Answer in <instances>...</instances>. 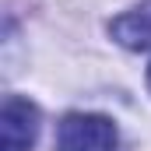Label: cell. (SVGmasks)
Masks as SVG:
<instances>
[{
	"mask_svg": "<svg viewBox=\"0 0 151 151\" xmlns=\"http://www.w3.org/2000/svg\"><path fill=\"white\" fill-rule=\"evenodd\" d=\"M56 151H119V130L109 116L70 113L56 127Z\"/></svg>",
	"mask_w": 151,
	"mask_h": 151,
	"instance_id": "obj_1",
	"label": "cell"
},
{
	"mask_svg": "<svg viewBox=\"0 0 151 151\" xmlns=\"http://www.w3.org/2000/svg\"><path fill=\"white\" fill-rule=\"evenodd\" d=\"M39 137V109L28 99L11 95L0 109V141L4 151H32Z\"/></svg>",
	"mask_w": 151,
	"mask_h": 151,
	"instance_id": "obj_2",
	"label": "cell"
},
{
	"mask_svg": "<svg viewBox=\"0 0 151 151\" xmlns=\"http://www.w3.org/2000/svg\"><path fill=\"white\" fill-rule=\"evenodd\" d=\"M109 32L127 49H148L151 46V0H144L141 7H134L127 14H119L109 25Z\"/></svg>",
	"mask_w": 151,
	"mask_h": 151,
	"instance_id": "obj_3",
	"label": "cell"
},
{
	"mask_svg": "<svg viewBox=\"0 0 151 151\" xmlns=\"http://www.w3.org/2000/svg\"><path fill=\"white\" fill-rule=\"evenodd\" d=\"M148 84H151V67H148Z\"/></svg>",
	"mask_w": 151,
	"mask_h": 151,
	"instance_id": "obj_4",
	"label": "cell"
}]
</instances>
